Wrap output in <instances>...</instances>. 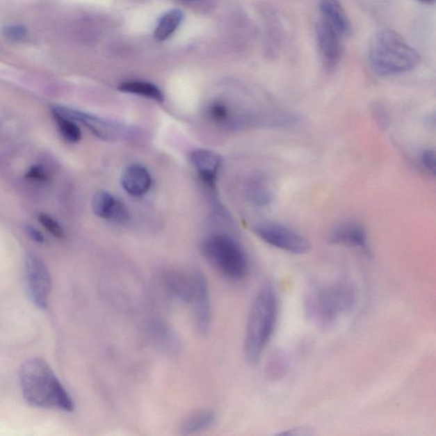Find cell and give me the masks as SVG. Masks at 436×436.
Masks as SVG:
<instances>
[{
    "instance_id": "13",
    "label": "cell",
    "mask_w": 436,
    "mask_h": 436,
    "mask_svg": "<svg viewBox=\"0 0 436 436\" xmlns=\"http://www.w3.org/2000/svg\"><path fill=\"white\" fill-rule=\"evenodd\" d=\"M92 207L95 215L102 219L119 223L127 221L126 207L111 193L97 192L93 197Z\"/></svg>"
},
{
    "instance_id": "19",
    "label": "cell",
    "mask_w": 436,
    "mask_h": 436,
    "mask_svg": "<svg viewBox=\"0 0 436 436\" xmlns=\"http://www.w3.org/2000/svg\"><path fill=\"white\" fill-rule=\"evenodd\" d=\"M121 92L136 95L151 100L161 102L164 101V94L152 83L141 81H131L122 83L119 86Z\"/></svg>"
},
{
    "instance_id": "3",
    "label": "cell",
    "mask_w": 436,
    "mask_h": 436,
    "mask_svg": "<svg viewBox=\"0 0 436 436\" xmlns=\"http://www.w3.org/2000/svg\"><path fill=\"white\" fill-rule=\"evenodd\" d=\"M369 58L373 70L381 76L411 71L420 60L419 52L391 29L381 30L371 38Z\"/></svg>"
},
{
    "instance_id": "16",
    "label": "cell",
    "mask_w": 436,
    "mask_h": 436,
    "mask_svg": "<svg viewBox=\"0 0 436 436\" xmlns=\"http://www.w3.org/2000/svg\"><path fill=\"white\" fill-rule=\"evenodd\" d=\"M322 18L329 22L341 37L351 33L350 22L339 0H321Z\"/></svg>"
},
{
    "instance_id": "21",
    "label": "cell",
    "mask_w": 436,
    "mask_h": 436,
    "mask_svg": "<svg viewBox=\"0 0 436 436\" xmlns=\"http://www.w3.org/2000/svg\"><path fill=\"white\" fill-rule=\"evenodd\" d=\"M250 195L254 202L261 207H267L272 202L273 193L264 178H256L250 185Z\"/></svg>"
},
{
    "instance_id": "12",
    "label": "cell",
    "mask_w": 436,
    "mask_h": 436,
    "mask_svg": "<svg viewBox=\"0 0 436 436\" xmlns=\"http://www.w3.org/2000/svg\"><path fill=\"white\" fill-rule=\"evenodd\" d=\"M191 161L203 183L214 188L218 174L221 168L222 159L213 151L198 150L191 154Z\"/></svg>"
},
{
    "instance_id": "2",
    "label": "cell",
    "mask_w": 436,
    "mask_h": 436,
    "mask_svg": "<svg viewBox=\"0 0 436 436\" xmlns=\"http://www.w3.org/2000/svg\"><path fill=\"white\" fill-rule=\"evenodd\" d=\"M20 382L24 399L33 407L74 410V404L70 394L44 360L26 361L21 369Z\"/></svg>"
},
{
    "instance_id": "26",
    "label": "cell",
    "mask_w": 436,
    "mask_h": 436,
    "mask_svg": "<svg viewBox=\"0 0 436 436\" xmlns=\"http://www.w3.org/2000/svg\"><path fill=\"white\" fill-rule=\"evenodd\" d=\"M420 161L428 172L435 175L436 158L433 150L428 149L423 151L420 155Z\"/></svg>"
},
{
    "instance_id": "17",
    "label": "cell",
    "mask_w": 436,
    "mask_h": 436,
    "mask_svg": "<svg viewBox=\"0 0 436 436\" xmlns=\"http://www.w3.org/2000/svg\"><path fill=\"white\" fill-rule=\"evenodd\" d=\"M216 422L214 412L204 409L193 412L187 417L180 427L181 435H191L202 432L213 426Z\"/></svg>"
},
{
    "instance_id": "9",
    "label": "cell",
    "mask_w": 436,
    "mask_h": 436,
    "mask_svg": "<svg viewBox=\"0 0 436 436\" xmlns=\"http://www.w3.org/2000/svg\"><path fill=\"white\" fill-rule=\"evenodd\" d=\"M191 303L197 332L206 336L211 325V299L207 278L200 272H196V289Z\"/></svg>"
},
{
    "instance_id": "31",
    "label": "cell",
    "mask_w": 436,
    "mask_h": 436,
    "mask_svg": "<svg viewBox=\"0 0 436 436\" xmlns=\"http://www.w3.org/2000/svg\"><path fill=\"white\" fill-rule=\"evenodd\" d=\"M191 1H195V0H191Z\"/></svg>"
},
{
    "instance_id": "30",
    "label": "cell",
    "mask_w": 436,
    "mask_h": 436,
    "mask_svg": "<svg viewBox=\"0 0 436 436\" xmlns=\"http://www.w3.org/2000/svg\"><path fill=\"white\" fill-rule=\"evenodd\" d=\"M420 2L427 3V5H432L435 2V0H419Z\"/></svg>"
},
{
    "instance_id": "18",
    "label": "cell",
    "mask_w": 436,
    "mask_h": 436,
    "mask_svg": "<svg viewBox=\"0 0 436 436\" xmlns=\"http://www.w3.org/2000/svg\"><path fill=\"white\" fill-rule=\"evenodd\" d=\"M184 20V13L180 10H172L165 13L158 22L154 35L155 40L164 41L172 36Z\"/></svg>"
},
{
    "instance_id": "15",
    "label": "cell",
    "mask_w": 436,
    "mask_h": 436,
    "mask_svg": "<svg viewBox=\"0 0 436 436\" xmlns=\"http://www.w3.org/2000/svg\"><path fill=\"white\" fill-rule=\"evenodd\" d=\"M123 188L132 196H142L150 191L152 178L149 170L139 164L129 165L121 178Z\"/></svg>"
},
{
    "instance_id": "1",
    "label": "cell",
    "mask_w": 436,
    "mask_h": 436,
    "mask_svg": "<svg viewBox=\"0 0 436 436\" xmlns=\"http://www.w3.org/2000/svg\"><path fill=\"white\" fill-rule=\"evenodd\" d=\"M278 293L271 282H265L257 291L250 309L246 325L244 354L246 361L257 365L274 335L278 322Z\"/></svg>"
},
{
    "instance_id": "27",
    "label": "cell",
    "mask_w": 436,
    "mask_h": 436,
    "mask_svg": "<svg viewBox=\"0 0 436 436\" xmlns=\"http://www.w3.org/2000/svg\"><path fill=\"white\" fill-rule=\"evenodd\" d=\"M208 113H209V115L212 120L218 121V122H223V121H226L227 118H229V109L227 108L226 106L219 104H212L209 109H208Z\"/></svg>"
},
{
    "instance_id": "11",
    "label": "cell",
    "mask_w": 436,
    "mask_h": 436,
    "mask_svg": "<svg viewBox=\"0 0 436 436\" xmlns=\"http://www.w3.org/2000/svg\"><path fill=\"white\" fill-rule=\"evenodd\" d=\"M316 34L318 45L325 63L329 67L335 66L340 59L341 43L339 33L324 18L317 22Z\"/></svg>"
},
{
    "instance_id": "28",
    "label": "cell",
    "mask_w": 436,
    "mask_h": 436,
    "mask_svg": "<svg viewBox=\"0 0 436 436\" xmlns=\"http://www.w3.org/2000/svg\"><path fill=\"white\" fill-rule=\"evenodd\" d=\"M3 33H5L7 39L18 41L24 39L26 34V29L24 26L21 25L9 26H6Z\"/></svg>"
},
{
    "instance_id": "25",
    "label": "cell",
    "mask_w": 436,
    "mask_h": 436,
    "mask_svg": "<svg viewBox=\"0 0 436 436\" xmlns=\"http://www.w3.org/2000/svg\"><path fill=\"white\" fill-rule=\"evenodd\" d=\"M25 177L26 179L39 181V183H47L50 179V175L44 166L37 165L32 166L28 172H26Z\"/></svg>"
},
{
    "instance_id": "22",
    "label": "cell",
    "mask_w": 436,
    "mask_h": 436,
    "mask_svg": "<svg viewBox=\"0 0 436 436\" xmlns=\"http://www.w3.org/2000/svg\"><path fill=\"white\" fill-rule=\"evenodd\" d=\"M53 116L58 124L60 134L67 141L74 143L81 141L82 138L81 129L74 121L56 115H53Z\"/></svg>"
},
{
    "instance_id": "20",
    "label": "cell",
    "mask_w": 436,
    "mask_h": 436,
    "mask_svg": "<svg viewBox=\"0 0 436 436\" xmlns=\"http://www.w3.org/2000/svg\"><path fill=\"white\" fill-rule=\"evenodd\" d=\"M288 369H289V362L286 355L282 352L276 351L268 359L266 373L268 378L273 380H278L286 376Z\"/></svg>"
},
{
    "instance_id": "10",
    "label": "cell",
    "mask_w": 436,
    "mask_h": 436,
    "mask_svg": "<svg viewBox=\"0 0 436 436\" xmlns=\"http://www.w3.org/2000/svg\"><path fill=\"white\" fill-rule=\"evenodd\" d=\"M328 243L341 245L348 248L369 252V238L366 227L362 223L355 221H347L333 229L329 234Z\"/></svg>"
},
{
    "instance_id": "14",
    "label": "cell",
    "mask_w": 436,
    "mask_h": 436,
    "mask_svg": "<svg viewBox=\"0 0 436 436\" xmlns=\"http://www.w3.org/2000/svg\"><path fill=\"white\" fill-rule=\"evenodd\" d=\"M165 285L170 293L181 302L191 303L196 289V272L186 274L169 271L164 276Z\"/></svg>"
},
{
    "instance_id": "29",
    "label": "cell",
    "mask_w": 436,
    "mask_h": 436,
    "mask_svg": "<svg viewBox=\"0 0 436 436\" xmlns=\"http://www.w3.org/2000/svg\"><path fill=\"white\" fill-rule=\"evenodd\" d=\"M26 232L33 241L38 242V243H43L45 241L44 235L36 227L28 225L26 227Z\"/></svg>"
},
{
    "instance_id": "23",
    "label": "cell",
    "mask_w": 436,
    "mask_h": 436,
    "mask_svg": "<svg viewBox=\"0 0 436 436\" xmlns=\"http://www.w3.org/2000/svg\"><path fill=\"white\" fill-rule=\"evenodd\" d=\"M153 334L159 345L164 350L175 352L177 347V339L174 336L172 330L161 323H155L153 325Z\"/></svg>"
},
{
    "instance_id": "5",
    "label": "cell",
    "mask_w": 436,
    "mask_h": 436,
    "mask_svg": "<svg viewBox=\"0 0 436 436\" xmlns=\"http://www.w3.org/2000/svg\"><path fill=\"white\" fill-rule=\"evenodd\" d=\"M202 251L206 259L225 279L237 282L249 272L248 256L233 238L215 234L204 241Z\"/></svg>"
},
{
    "instance_id": "4",
    "label": "cell",
    "mask_w": 436,
    "mask_h": 436,
    "mask_svg": "<svg viewBox=\"0 0 436 436\" xmlns=\"http://www.w3.org/2000/svg\"><path fill=\"white\" fill-rule=\"evenodd\" d=\"M356 302L357 296L350 284H328L309 291L305 299V309L307 316L314 325L327 328L350 313Z\"/></svg>"
},
{
    "instance_id": "8",
    "label": "cell",
    "mask_w": 436,
    "mask_h": 436,
    "mask_svg": "<svg viewBox=\"0 0 436 436\" xmlns=\"http://www.w3.org/2000/svg\"><path fill=\"white\" fill-rule=\"evenodd\" d=\"M52 113L84 124L93 134L104 140L118 139L128 134L119 124L70 108L53 107Z\"/></svg>"
},
{
    "instance_id": "24",
    "label": "cell",
    "mask_w": 436,
    "mask_h": 436,
    "mask_svg": "<svg viewBox=\"0 0 436 436\" xmlns=\"http://www.w3.org/2000/svg\"><path fill=\"white\" fill-rule=\"evenodd\" d=\"M38 220H39L40 225H42L49 233L52 234L53 236L63 239L64 235H65L63 227L60 226L58 222H56L54 218H52L51 216L45 213H40L39 216H38Z\"/></svg>"
},
{
    "instance_id": "7",
    "label": "cell",
    "mask_w": 436,
    "mask_h": 436,
    "mask_svg": "<svg viewBox=\"0 0 436 436\" xmlns=\"http://www.w3.org/2000/svg\"><path fill=\"white\" fill-rule=\"evenodd\" d=\"M25 269L30 297L39 308H47L51 289V276L47 266L40 257L29 253L25 259Z\"/></svg>"
},
{
    "instance_id": "6",
    "label": "cell",
    "mask_w": 436,
    "mask_h": 436,
    "mask_svg": "<svg viewBox=\"0 0 436 436\" xmlns=\"http://www.w3.org/2000/svg\"><path fill=\"white\" fill-rule=\"evenodd\" d=\"M254 232L265 243L291 254H305L311 248L308 239L285 225L264 223L254 227Z\"/></svg>"
}]
</instances>
